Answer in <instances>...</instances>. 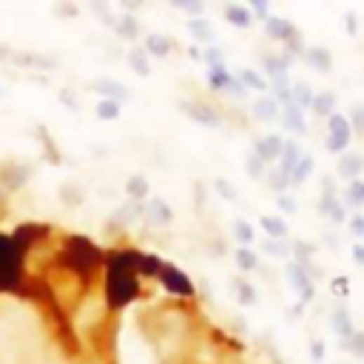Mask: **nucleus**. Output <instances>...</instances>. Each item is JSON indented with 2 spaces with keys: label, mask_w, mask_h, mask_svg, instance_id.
I'll return each instance as SVG.
<instances>
[{
  "label": "nucleus",
  "mask_w": 364,
  "mask_h": 364,
  "mask_svg": "<svg viewBox=\"0 0 364 364\" xmlns=\"http://www.w3.org/2000/svg\"><path fill=\"white\" fill-rule=\"evenodd\" d=\"M353 256H356L358 265H364V245H356V248H353Z\"/></svg>",
  "instance_id": "a18cd8bd"
},
{
  "label": "nucleus",
  "mask_w": 364,
  "mask_h": 364,
  "mask_svg": "<svg viewBox=\"0 0 364 364\" xmlns=\"http://www.w3.org/2000/svg\"><path fill=\"white\" fill-rule=\"evenodd\" d=\"M268 185L276 191V194H282L288 185H290V180L285 177V174H279V171H274V174H268Z\"/></svg>",
  "instance_id": "72a5a7b5"
},
{
  "label": "nucleus",
  "mask_w": 364,
  "mask_h": 364,
  "mask_svg": "<svg viewBox=\"0 0 364 364\" xmlns=\"http://www.w3.org/2000/svg\"><path fill=\"white\" fill-rule=\"evenodd\" d=\"M97 117H100V120H117V117H120V102H114V100H100V102H97Z\"/></svg>",
  "instance_id": "b1692460"
},
{
  "label": "nucleus",
  "mask_w": 364,
  "mask_h": 364,
  "mask_svg": "<svg viewBox=\"0 0 364 364\" xmlns=\"http://www.w3.org/2000/svg\"><path fill=\"white\" fill-rule=\"evenodd\" d=\"M234 231H236V239H239L242 245H250V242H253V228H250L245 220H236Z\"/></svg>",
  "instance_id": "2f4dec72"
},
{
  "label": "nucleus",
  "mask_w": 364,
  "mask_h": 364,
  "mask_svg": "<svg viewBox=\"0 0 364 364\" xmlns=\"http://www.w3.org/2000/svg\"><path fill=\"white\" fill-rule=\"evenodd\" d=\"M310 102H314V88L304 86V83H296V100H293V106L304 112V109L310 106Z\"/></svg>",
  "instance_id": "bb28decb"
},
{
  "label": "nucleus",
  "mask_w": 364,
  "mask_h": 364,
  "mask_svg": "<svg viewBox=\"0 0 364 364\" xmlns=\"http://www.w3.org/2000/svg\"><path fill=\"white\" fill-rule=\"evenodd\" d=\"M196 123H202V126H208V128H217L220 126V114L217 112H211L208 106H202V102H196V106H182Z\"/></svg>",
  "instance_id": "9b49d317"
},
{
  "label": "nucleus",
  "mask_w": 364,
  "mask_h": 364,
  "mask_svg": "<svg viewBox=\"0 0 364 364\" xmlns=\"http://www.w3.org/2000/svg\"><path fill=\"white\" fill-rule=\"evenodd\" d=\"M304 60H307L310 66H316L319 72H330V66H333V60H330V51H325V48H307Z\"/></svg>",
  "instance_id": "f3484780"
},
{
  "label": "nucleus",
  "mask_w": 364,
  "mask_h": 364,
  "mask_svg": "<svg viewBox=\"0 0 364 364\" xmlns=\"http://www.w3.org/2000/svg\"><path fill=\"white\" fill-rule=\"evenodd\" d=\"M208 83H211V88H231L234 77L228 74L225 66H214V69H211V77H208Z\"/></svg>",
  "instance_id": "4be33fe9"
},
{
  "label": "nucleus",
  "mask_w": 364,
  "mask_h": 364,
  "mask_svg": "<svg viewBox=\"0 0 364 364\" xmlns=\"http://www.w3.org/2000/svg\"><path fill=\"white\" fill-rule=\"evenodd\" d=\"M322 356H325V344L316 342V344H314V358H322Z\"/></svg>",
  "instance_id": "49530a36"
},
{
  "label": "nucleus",
  "mask_w": 364,
  "mask_h": 364,
  "mask_svg": "<svg viewBox=\"0 0 364 364\" xmlns=\"http://www.w3.org/2000/svg\"><path fill=\"white\" fill-rule=\"evenodd\" d=\"M288 282H290L293 290L302 293V302H310V299H314V285H310L307 268H302L299 262H288Z\"/></svg>",
  "instance_id": "7ed1b4c3"
},
{
  "label": "nucleus",
  "mask_w": 364,
  "mask_h": 364,
  "mask_svg": "<svg viewBox=\"0 0 364 364\" xmlns=\"http://www.w3.org/2000/svg\"><path fill=\"white\" fill-rule=\"evenodd\" d=\"M248 177L250 180H262L265 177V163L259 160L256 154H250V157H248Z\"/></svg>",
  "instance_id": "7c9ffc66"
},
{
  "label": "nucleus",
  "mask_w": 364,
  "mask_h": 364,
  "mask_svg": "<svg viewBox=\"0 0 364 364\" xmlns=\"http://www.w3.org/2000/svg\"><path fill=\"white\" fill-rule=\"evenodd\" d=\"M182 12H188V15H194V18H199L202 15V4H177Z\"/></svg>",
  "instance_id": "ea45409f"
},
{
  "label": "nucleus",
  "mask_w": 364,
  "mask_h": 364,
  "mask_svg": "<svg viewBox=\"0 0 364 364\" xmlns=\"http://www.w3.org/2000/svg\"><path fill=\"white\" fill-rule=\"evenodd\" d=\"M310 171H314V157H302L299 166H296L293 174H290V185H302V182L307 180Z\"/></svg>",
  "instance_id": "5701e85b"
},
{
  "label": "nucleus",
  "mask_w": 364,
  "mask_h": 364,
  "mask_svg": "<svg viewBox=\"0 0 364 364\" xmlns=\"http://www.w3.org/2000/svg\"><path fill=\"white\" fill-rule=\"evenodd\" d=\"M350 117H353V120H347V123H350V131L364 134V106H361V102H356V106H353Z\"/></svg>",
  "instance_id": "c756f323"
},
{
  "label": "nucleus",
  "mask_w": 364,
  "mask_h": 364,
  "mask_svg": "<svg viewBox=\"0 0 364 364\" xmlns=\"http://www.w3.org/2000/svg\"><path fill=\"white\" fill-rule=\"evenodd\" d=\"M142 214L148 217V222H157V225H168V222L174 220V211H171V205H168L166 199H160V196H151Z\"/></svg>",
  "instance_id": "39448f33"
},
{
  "label": "nucleus",
  "mask_w": 364,
  "mask_h": 364,
  "mask_svg": "<svg viewBox=\"0 0 364 364\" xmlns=\"http://www.w3.org/2000/svg\"><path fill=\"white\" fill-rule=\"evenodd\" d=\"M126 194H128L131 199H145V196H148V180H145L142 174L128 177V182H126Z\"/></svg>",
  "instance_id": "6ab92c4d"
},
{
  "label": "nucleus",
  "mask_w": 364,
  "mask_h": 364,
  "mask_svg": "<svg viewBox=\"0 0 364 364\" xmlns=\"http://www.w3.org/2000/svg\"><path fill=\"white\" fill-rule=\"evenodd\" d=\"M239 83H242V86H248V88H253V91H265V88H268L265 77H262V74H256V72H250V69L239 74Z\"/></svg>",
  "instance_id": "a878e982"
},
{
  "label": "nucleus",
  "mask_w": 364,
  "mask_h": 364,
  "mask_svg": "<svg viewBox=\"0 0 364 364\" xmlns=\"http://www.w3.org/2000/svg\"><path fill=\"white\" fill-rule=\"evenodd\" d=\"M333 106H336V94H330V91L314 97V102H310V109H314V114H319V117H330Z\"/></svg>",
  "instance_id": "dca6fc26"
},
{
  "label": "nucleus",
  "mask_w": 364,
  "mask_h": 364,
  "mask_svg": "<svg viewBox=\"0 0 364 364\" xmlns=\"http://www.w3.org/2000/svg\"><path fill=\"white\" fill-rule=\"evenodd\" d=\"M163 276H166V288L168 290H174V293H191L194 288H191V282L185 279V274H180L177 268H168V265H163Z\"/></svg>",
  "instance_id": "6e6552de"
},
{
  "label": "nucleus",
  "mask_w": 364,
  "mask_h": 364,
  "mask_svg": "<svg viewBox=\"0 0 364 364\" xmlns=\"http://www.w3.org/2000/svg\"><path fill=\"white\" fill-rule=\"evenodd\" d=\"M236 265H239L242 271H256V268H259V259L253 256V250L239 248V250H236Z\"/></svg>",
  "instance_id": "cd10ccee"
},
{
  "label": "nucleus",
  "mask_w": 364,
  "mask_h": 364,
  "mask_svg": "<svg viewBox=\"0 0 364 364\" xmlns=\"http://www.w3.org/2000/svg\"><path fill=\"white\" fill-rule=\"evenodd\" d=\"M205 60L211 63V69H214V66H222V55H220V48H211V51H208Z\"/></svg>",
  "instance_id": "58836bf2"
},
{
  "label": "nucleus",
  "mask_w": 364,
  "mask_h": 364,
  "mask_svg": "<svg viewBox=\"0 0 364 364\" xmlns=\"http://www.w3.org/2000/svg\"><path fill=\"white\" fill-rule=\"evenodd\" d=\"M268 34L276 37V40H296V29L290 20H282V18H268Z\"/></svg>",
  "instance_id": "f8f14e48"
},
{
  "label": "nucleus",
  "mask_w": 364,
  "mask_h": 364,
  "mask_svg": "<svg viewBox=\"0 0 364 364\" xmlns=\"http://www.w3.org/2000/svg\"><path fill=\"white\" fill-rule=\"evenodd\" d=\"M191 34L199 37V40H208V37H211V32H208V23H205V20H191Z\"/></svg>",
  "instance_id": "c9c22d12"
},
{
  "label": "nucleus",
  "mask_w": 364,
  "mask_h": 364,
  "mask_svg": "<svg viewBox=\"0 0 364 364\" xmlns=\"http://www.w3.org/2000/svg\"><path fill=\"white\" fill-rule=\"evenodd\" d=\"M250 6H253V12H256L259 18H265V20L271 18V15H268V4H250Z\"/></svg>",
  "instance_id": "c03bdc74"
},
{
  "label": "nucleus",
  "mask_w": 364,
  "mask_h": 364,
  "mask_svg": "<svg viewBox=\"0 0 364 364\" xmlns=\"http://www.w3.org/2000/svg\"><path fill=\"white\" fill-rule=\"evenodd\" d=\"M91 88H97L102 94V100H114V102H120L123 97H128V88L120 86L117 80H94Z\"/></svg>",
  "instance_id": "0eeeda50"
},
{
  "label": "nucleus",
  "mask_w": 364,
  "mask_h": 364,
  "mask_svg": "<svg viewBox=\"0 0 364 364\" xmlns=\"http://www.w3.org/2000/svg\"><path fill=\"white\" fill-rule=\"evenodd\" d=\"M145 48L151 51V55L166 58L168 51H171V40H168L166 34H160V32H154V34H148V37H145Z\"/></svg>",
  "instance_id": "ddd939ff"
},
{
  "label": "nucleus",
  "mask_w": 364,
  "mask_h": 364,
  "mask_svg": "<svg viewBox=\"0 0 364 364\" xmlns=\"http://www.w3.org/2000/svg\"><path fill=\"white\" fill-rule=\"evenodd\" d=\"M285 128L288 131H296V134H304L307 131V123L302 120V109H296V106H285Z\"/></svg>",
  "instance_id": "4468645a"
},
{
  "label": "nucleus",
  "mask_w": 364,
  "mask_h": 364,
  "mask_svg": "<svg viewBox=\"0 0 364 364\" xmlns=\"http://www.w3.org/2000/svg\"><path fill=\"white\" fill-rule=\"evenodd\" d=\"M299 160H302L299 145H296V142H285V148H282V154H279V168H276V171L290 180V174H293V168L299 166Z\"/></svg>",
  "instance_id": "423d86ee"
},
{
  "label": "nucleus",
  "mask_w": 364,
  "mask_h": 364,
  "mask_svg": "<svg viewBox=\"0 0 364 364\" xmlns=\"http://www.w3.org/2000/svg\"><path fill=\"white\" fill-rule=\"evenodd\" d=\"M282 148H285V140H282L279 134H271V137H265V140H259V142H256L253 154L268 166V163H274V160L279 157Z\"/></svg>",
  "instance_id": "20e7f679"
},
{
  "label": "nucleus",
  "mask_w": 364,
  "mask_h": 364,
  "mask_svg": "<svg viewBox=\"0 0 364 364\" xmlns=\"http://www.w3.org/2000/svg\"><path fill=\"white\" fill-rule=\"evenodd\" d=\"M259 225H262V228L268 231V236H271V239H285V236H288V225H285L279 217L265 214L262 220H259Z\"/></svg>",
  "instance_id": "a211bd4d"
},
{
  "label": "nucleus",
  "mask_w": 364,
  "mask_h": 364,
  "mask_svg": "<svg viewBox=\"0 0 364 364\" xmlns=\"http://www.w3.org/2000/svg\"><path fill=\"white\" fill-rule=\"evenodd\" d=\"M361 208H364V202H361Z\"/></svg>",
  "instance_id": "de8ad7c7"
},
{
  "label": "nucleus",
  "mask_w": 364,
  "mask_h": 364,
  "mask_svg": "<svg viewBox=\"0 0 364 364\" xmlns=\"http://www.w3.org/2000/svg\"><path fill=\"white\" fill-rule=\"evenodd\" d=\"M361 168H364V157H361V154H344L342 163H339V174L344 180H350V182L361 174Z\"/></svg>",
  "instance_id": "9d476101"
},
{
  "label": "nucleus",
  "mask_w": 364,
  "mask_h": 364,
  "mask_svg": "<svg viewBox=\"0 0 364 364\" xmlns=\"http://www.w3.org/2000/svg\"><path fill=\"white\" fill-rule=\"evenodd\" d=\"M145 55H148V51L131 48V51H128V58H126V60H128V66H131V69H134V72H137L140 77H148V74H151V69H148V60H145Z\"/></svg>",
  "instance_id": "aec40b11"
},
{
  "label": "nucleus",
  "mask_w": 364,
  "mask_h": 364,
  "mask_svg": "<svg viewBox=\"0 0 364 364\" xmlns=\"http://www.w3.org/2000/svg\"><path fill=\"white\" fill-rule=\"evenodd\" d=\"M253 114L259 117V120H276V114H279V106H276V102L271 100V97H262V100H256L253 102Z\"/></svg>",
  "instance_id": "2eb2a0df"
},
{
  "label": "nucleus",
  "mask_w": 364,
  "mask_h": 364,
  "mask_svg": "<svg viewBox=\"0 0 364 364\" xmlns=\"http://www.w3.org/2000/svg\"><path fill=\"white\" fill-rule=\"evenodd\" d=\"M344 23H347V32H350V34H356V32H358V20H356V15H350V12H347V15H344Z\"/></svg>",
  "instance_id": "a19ab883"
},
{
  "label": "nucleus",
  "mask_w": 364,
  "mask_h": 364,
  "mask_svg": "<svg viewBox=\"0 0 364 364\" xmlns=\"http://www.w3.org/2000/svg\"><path fill=\"white\" fill-rule=\"evenodd\" d=\"M350 228H353L358 236H364V217H353V220H350Z\"/></svg>",
  "instance_id": "79ce46f5"
},
{
  "label": "nucleus",
  "mask_w": 364,
  "mask_h": 364,
  "mask_svg": "<svg viewBox=\"0 0 364 364\" xmlns=\"http://www.w3.org/2000/svg\"><path fill=\"white\" fill-rule=\"evenodd\" d=\"M344 350H350L356 356H364V333H353L350 339H344Z\"/></svg>",
  "instance_id": "473e14b6"
},
{
  "label": "nucleus",
  "mask_w": 364,
  "mask_h": 364,
  "mask_svg": "<svg viewBox=\"0 0 364 364\" xmlns=\"http://www.w3.org/2000/svg\"><path fill=\"white\" fill-rule=\"evenodd\" d=\"M262 248H265L268 253H276V256H285V248H282V245H276V242H265Z\"/></svg>",
  "instance_id": "37998d69"
},
{
  "label": "nucleus",
  "mask_w": 364,
  "mask_h": 364,
  "mask_svg": "<svg viewBox=\"0 0 364 364\" xmlns=\"http://www.w3.org/2000/svg\"><path fill=\"white\" fill-rule=\"evenodd\" d=\"M350 137H353V131H350L347 117H342V114H330V117H328V151H333V154L347 151Z\"/></svg>",
  "instance_id": "f03ea898"
},
{
  "label": "nucleus",
  "mask_w": 364,
  "mask_h": 364,
  "mask_svg": "<svg viewBox=\"0 0 364 364\" xmlns=\"http://www.w3.org/2000/svg\"><path fill=\"white\" fill-rule=\"evenodd\" d=\"M330 325H333V330L342 336V342L356 333V330H353V319H350V314H347L344 307H336V310H333V314H330Z\"/></svg>",
  "instance_id": "1a4fd4ad"
},
{
  "label": "nucleus",
  "mask_w": 364,
  "mask_h": 364,
  "mask_svg": "<svg viewBox=\"0 0 364 364\" xmlns=\"http://www.w3.org/2000/svg\"><path fill=\"white\" fill-rule=\"evenodd\" d=\"M344 202L353 205V208H361V202H364V182H361V180H353V182L347 185V191H344Z\"/></svg>",
  "instance_id": "412c9836"
},
{
  "label": "nucleus",
  "mask_w": 364,
  "mask_h": 364,
  "mask_svg": "<svg viewBox=\"0 0 364 364\" xmlns=\"http://www.w3.org/2000/svg\"><path fill=\"white\" fill-rule=\"evenodd\" d=\"M225 18H228L234 26H242V29L250 26V12L242 9V6H228V9H225Z\"/></svg>",
  "instance_id": "393cba45"
},
{
  "label": "nucleus",
  "mask_w": 364,
  "mask_h": 364,
  "mask_svg": "<svg viewBox=\"0 0 364 364\" xmlns=\"http://www.w3.org/2000/svg\"><path fill=\"white\" fill-rule=\"evenodd\" d=\"M279 208H282V211L285 214H296V202H293V196H285V194H279Z\"/></svg>",
  "instance_id": "4c0bfd02"
},
{
  "label": "nucleus",
  "mask_w": 364,
  "mask_h": 364,
  "mask_svg": "<svg viewBox=\"0 0 364 364\" xmlns=\"http://www.w3.org/2000/svg\"><path fill=\"white\" fill-rule=\"evenodd\" d=\"M214 188H217V194H220L222 199H228V202H236V199H239V194L234 191V185H231V182H228L225 177H217Z\"/></svg>",
  "instance_id": "c85d7f7f"
},
{
  "label": "nucleus",
  "mask_w": 364,
  "mask_h": 364,
  "mask_svg": "<svg viewBox=\"0 0 364 364\" xmlns=\"http://www.w3.org/2000/svg\"><path fill=\"white\" fill-rule=\"evenodd\" d=\"M117 32H120L123 37H128V40H131V37H137V20H134L131 15H128V18H123V20H120V29H117Z\"/></svg>",
  "instance_id": "f704fd0d"
},
{
  "label": "nucleus",
  "mask_w": 364,
  "mask_h": 364,
  "mask_svg": "<svg viewBox=\"0 0 364 364\" xmlns=\"http://www.w3.org/2000/svg\"><path fill=\"white\" fill-rule=\"evenodd\" d=\"M134 290H137V282L131 279V274L123 271V265H114L112 274H109V299H112V304H117V307L128 304Z\"/></svg>",
  "instance_id": "f257e3e1"
},
{
  "label": "nucleus",
  "mask_w": 364,
  "mask_h": 364,
  "mask_svg": "<svg viewBox=\"0 0 364 364\" xmlns=\"http://www.w3.org/2000/svg\"><path fill=\"white\" fill-rule=\"evenodd\" d=\"M236 288H239V293H242V302H245V304H253V302H256V290H253L248 282H239Z\"/></svg>",
  "instance_id": "e433bc0d"
}]
</instances>
